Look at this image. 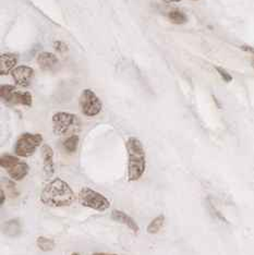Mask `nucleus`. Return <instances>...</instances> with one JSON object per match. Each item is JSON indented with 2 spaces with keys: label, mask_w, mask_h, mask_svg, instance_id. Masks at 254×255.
<instances>
[{
  "label": "nucleus",
  "mask_w": 254,
  "mask_h": 255,
  "mask_svg": "<svg viewBox=\"0 0 254 255\" xmlns=\"http://www.w3.org/2000/svg\"><path fill=\"white\" fill-rule=\"evenodd\" d=\"M39 199L46 206L59 208L70 206L76 201V194L65 180L55 178L45 185Z\"/></svg>",
  "instance_id": "f257e3e1"
},
{
  "label": "nucleus",
  "mask_w": 254,
  "mask_h": 255,
  "mask_svg": "<svg viewBox=\"0 0 254 255\" xmlns=\"http://www.w3.org/2000/svg\"><path fill=\"white\" fill-rule=\"evenodd\" d=\"M128 154V181L140 180L146 169V154L142 142L135 136H131L126 142Z\"/></svg>",
  "instance_id": "f03ea898"
},
{
  "label": "nucleus",
  "mask_w": 254,
  "mask_h": 255,
  "mask_svg": "<svg viewBox=\"0 0 254 255\" xmlns=\"http://www.w3.org/2000/svg\"><path fill=\"white\" fill-rule=\"evenodd\" d=\"M53 131L57 136H71L81 130V121L76 114L58 112L53 116Z\"/></svg>",
  "instance_id": "7ed1b4c3"
},
{
  "label": "nucleus",
  "mask_w": 254,
  "mask_h": 255,
  "mask_svg": "<svg viewBox=\"0 0 254 255\" xmlns=\"http://www.w3.org/2000/svg\"><path fill=\"white\" fill-rule=\"evenodd\" d=\"M79 202L83 207L97 212H105L111 207V202L105 195L89 187H84L80 190Z\"/></svg>",
  "instance_id": "20e7f679"
},
{
  "label": "nucleus",
  "mask_w": 254,
  "mask_h": 255,
  "mask_svg": "<svg viewBox=\"0 0 254 255\" xmlns=\"http://www.w3.org/2000/svg\"><path fill=\"white\" fill-rule=\"evenodd\" d=\"M43 135L39 133L25 132L19 136L14 145V153L18 157H30L42 145Z\"/></svg>",
  "instance_id": "39448f33"
},
{
  "label": "nucleus",
  "mask_w": 254,
  "mask_h": 255,
  "mask_svg": "<svg viewBox=\"0 0 254 255\" xmlns=\"http://www.w3.org/2000/svg\"><path fill=\"white\" fill-rule=\"evenodd\" d=\"M0 165L3 169L7 171L8 176L12 179L13 181H21L24 179L28 171H30V167L16 156H12L10 154H3L0 158Z\"/></svg>",
  "instance_id": "423d86ee"
},
{
  "label": "nucleus",
  "mask_w": 254,
  "mask_h": 255,
  "mask_svg": "<svg viewBox=\"0 0 254 255\" xmlns=\"http://www.w3.org/2000/svg\"><path fill=\"white\" fill-rule=\"evenodd\" d=\"M79 106L81 112L86 117H95L98 114H101L103 103L93 91L85 89L80 95Z\"/></svg>",
  "instance_id": "0eeeda50"
},
{
  "label": "nucleus",
  "mask_w": 254,
  "mask_h": 255,
  "mask_svg": "<svg viewBox=\"0 0 254 255\" xmlns=\"http://www.w3.org/2000/svg\"><path fill=\"white\" fill-rule=\"evenodd\" d=\"M11 75H12L15 85L21 86V88H27L34 77V70L28 66H19L13 69Z\"/></svg>",
  "instance_id": "6e6552de"
},
{
  "label": "nucleus",
  "mask_w": 254,
  "mask_h": 255,
  "mask_svg": "<svg viewBox=\"0 0 254 255\" xmlns=\"http://www.w3.org/2000/svg\"><path fill=\"white\" fill-rule=\"evenodd\" d=\"M42 156H43V168L44 173L47 178L54 176L55 173V161H54V150L47 144L42 146Z\"/></svg>",
  "instance_id": "1a4fd4ad"
},
{
  "label": "nucleus",
  "mask_w": 254,
  "mask_h": 255,
  "mask_svg": "<svg viewBox=\"0 0 254 255\" xmlns=\"http://www.w3.org/2000/svg\"><path fill=\"white\" fill-rule=\"evenodd\" d=\"M111 216H112V219L115 220V222L126 225L127 227H128L130 230L133 231L134 234H137L138 230H140V228H138V225L136 224L135 220L132 218L131 216H129L128 214H126L124 211L114 210L112 212Z\"/></svg>",
  "instance_id": "9d476101"
},
{
  "label": "nucleus",
  "mask_w": 254,
  "mask_h": 255,
  "mask_svg": "<svg viewBox=\"0 0 254 255\" xmlns=\"http://www.w3.org/2000/svg\"><path fill=\"white\" fill-rule=\"evenodd\" d=\"M37 63L40 69H43V70L46 71H50L59 65V60L55 54L44 51V53L38 55Z\"/></svg>",
  "instance_id": "9b49d317"
},
{
  "label": "nucleus",
  "mask_w": 254,
  "mask_h": 255,
  "mask_svg": "<svg viewBox=\"0 0 254 255\" xmlns=\"http://www.w3.org/2000/svg\"><path fill=\"white\" fill-rule=\"evenodd\" d=\"M16 62H18V56L14 54H2L0 57V74L8 75L13 71Z\"/></svg>",
  "instance_id": "f8f14e48"
},
{
  "label": "nucleus",
  "mask_w": 254,
  "mask_h": 255,
  "mask_svg": "<svg viewBox=\"0 0 254 255\" xmlns=\"http://www.w3.org/2000/svg\"><path fill=\"white\" fill-rule=\"evenodd\" d=\"M33 103V97L30 92H20L15 91L11 96L8 104L10 105H22L31 107Z\"/></svg>",
  "instance_id": "ddd939ff"
},
{
  "label": "nucleus",
  "mask_w": 254,
  "mask_h": 255,
  "mask_svg": "<svg viewBox=\"0 0 254 255\" xmlns=\"http://www.w3.org/2000/svg\"><path fill=\"white\" fill-rule=\"evenodd\" d=\"M79 135L74 134L71 136H68L65 141L62 142V147L67 153H74L79 145Z\"/></svg>",
  "instance_id": "4468645a"
},
{
  "label": "nucleus",
  "mask_w": 254,
  "mask_h": 255,
  "mask_svg": "<svg viewBox=\"0 0 254 255\" xmlns=\"http://www.w3.org/2000/svg\"><path fill=\"white\" fill-rule=\"evenodd\" d=\"M165 223V216L164 215H158L157 217H155L151 223L148 224L146 231L149 235H156L158 231L163 227V225Z\"/></svg>",
  "instance_id": "2eb2a0df"
},
{
  "label": "nucleus",
  "mask_w": 254,
  "mask_h": 255,
  "mask_svg": "<svg viewBox=\"0 0 254 255\" xmlns=\"http://www.w3.org/2000/svg\"><path fill=\"white\" fill-rule=\"evenodd\" d=\"M36 246L38 247L40 251L49 252L51 250H54L55 241L47 237H38L36 240Z\"/></svg>",
  "instance_id": "dca6fc26"
},
{
  "label": "nucleus",
  "mask_w": 254,
  "mask_h": 255,
  "mask_svg": "<svg viewBox=\"0 0 254 255\" xmlns=\"http://www.w3.org/2000/svg\"><path fill=\"white\" fill-rule=\"evenodd\" d=\"M168 19L170 20V22L174 23V24H184V23H187L188 21L187 15L179 10L170 11L168 13Z\"/></svg>",
  "instance_id": "f3484780"
},
{
  "label": "nucleus",
  "mask_w": 254,
  "mask_h": 255,
  "mask_svg": "<svg viewBox=\"0 0 254 255\" xmlns=\"http://www.w3.org/2000/svg\"><path fill=\"white\" fill-rule=\"evenodd\" d=\"M21 231L20 224L16 219H11L10 222L5 224V234L10 237L18 236Z\"/></svg>",
  "instance_id": "a211bd4d"
},
{
  "label": "nucleus",
  "mask_w": 254,
  "mask_h": 255,
  "mask_svg": "<svg viewBox=\"0 0 254 255\" xmlns=\"http://www.w3.org/2000/svg\"><path fill=\"white\" fill-rule=\"evenodd\" d=\"M15 91H16V89H15L14 85H9V84L1 85V98H2V101L8 104L11 96H12V94Z\"/></svg>",
  "instance_id": "6ab92c4d"
},
{
  "label": "nucleus",
  "mask_w": 254,
  "mask_h": 255,
  "mask_svg": "<svg viewBox=\"0 0 254 255\" xmlns=\"http://www.w3.org/2000/svg\"><path fill=\"white\" fill-rule=\"evenodd\" d=\"M216 71L219 73V75H221L222 79L225 81V82H232V81H233L232 75H230L226 70H224L223 68L217 67L216 68Z\"/></svg>",
  "instance_id": "aec40b11"
},
{
  "label": "nucleus",
  "mask_w": 254,
  "mask_h": 255,
  "mask_svg": "<svg viewBox=\"0 0 254 255\" xmlns=\"http://www.w3.org/2000/svg\"><path fill=\"white\" fill-rule=\"evenodd\" d=\"M54 49L59 51V53H66V51L68 50V46L66 43L61 42V40H56V42L54 43Z\"/></svg>",
  "instance_id": "412c9836"
},
{
  "label": "nucleus",
  "mask_w": 254,
  "mask_h": 255,
  "mask_svg": "<svg viewBox=\"0 0 254 255\" xmlns=\"http://www.w3.org/2000/svg\"><path fill=\"white\" fill-rule=\"evenodd\" d=\"M5 201V194L3 189L0 190V205H3V203Z\"/></svg>",
  "instance_id": "4be33fe9"
},
{
  "label": "nucleus",
  "mask_w": 254,
  "mask_h": 255,
  "mask_svg": "<svg viewBox=\"0 0 254 255\" xmlns=\"http://www.w3.org/2000/svg\"><path fill=\"white\" fill-rule=\"evenodd\" d=\"M92 255H117V254H112V253H102V252H97L93 253Z\"/></svg>",
  "instance_id": "5701e85b"
},
{
  "label": "nucleus",
  "mask_w": 254,
  "mask_h": 255,
  "mask_svg": "<svg viewBox=\"0 0 254 255\" xmlns=\"http://www.w3.org/2000/svg\"><path fill=\"white\" fill-rule=\"evenodd\" d=\"M164 1L170 3V2H179V1H180V0H164Z\"/></svg>",
  "instance_id": "b1692460"
},
{
  "label": "nucleus",
  "mask_w": 254,
  "mask_h": 255,
  "mask_svg": "<svg viewBox=\"0 0 254 255\" xmlns=\"http://www.w3.org/2000/svg\"><path fill=\"white\" fill-rule=\"evenodd\" d=\"M251 66L254 68V57L251 59Z\"/></svg>",
  "instance_id": "393cba45"
},
{
  "label": "nucleus",
  "mask_w": 254,
  "mask_h": 255,
  "mask_svg": "<svg viewBox=\"0 0 254 255\" xmlns=\"http://www.w3.org/2000/svg\"><path fill=\"white\" fill-rule=\"evenodd\" d=\"M71 255H80V254H79V253H77V252H74V253H72Z\"/></svg>",
  "instance_id": "a878e982"
},
{
  "label": "nucleus",
  "mask_w": 254,
  "mask_h": 255,
  "mask_svg": "<svg viewBox=\"0 0 254 255\" xmlns=\"http://www.w3.org/2000/svg\"><path fill=\"white\" fill-rule=\"evenodd\" d=\"M193 1H198V0H193Z\"/></svg>",
  "instance_id": "bb28decb"
}]
</instances>
